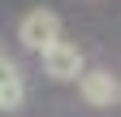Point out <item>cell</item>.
<instances>
[{"label": "cell", "mask_w": 121, "mask_h": 117, "mask_svg": "<svg viewBox=\"0 0 121 117\" xmlns=\"http://www.w3.org/2000/svg\"><path fill=\"white\" fill-rule=\"evenodd\" d=\"M17 39H22V48L43 52L48 43L60 39V18L52 9H30V13H22V22H17Z\"/></svg>", "instance_id": "obj_2"}, {"label": "cell", "mask_w": 121, "mask_h": 117, "mask_svg": "<svg viewBox=\"0 0 121 117\" xmlns=\"http://www.w3.org/2000/svg\"><path fill=\"white\" fill-rule=\"evenodd\" d=\"M73 82H78V95L86 100L91 108H112L117 95H121L117 91V78L108 74V69H82Z\"/></svg>", "instance_id": "obj_3"}, {"label": "cell", "mask_w": 121, "mask_h": 117, "mask_svg": "<svg viewBox=\"0 0 121 117\" xmlns=\"http://www.w3.org/2000/svg\"><path fill=\"white\" fill-rule=\"evenodd\" d=\"M39 56H43V74H48V78H56V82H73V78L86 69L82 48H78L73 39H65V35H60L56 43H48Z\"/></svg>", "instance_id": "obj_1"}, {"label": "cell", "mask_w": 121, "mask_h": 117, "mask_svg": "<svg viewBox=\"0 0 121 117\" xmlns=\"http://www.w3.org/2000/svg\"><path fill=\"white\" fill-rule=\"evenodd\" d=\"M26 100V82H22V69L9 61V56H0V108H22Z\"/></svg>", "instance_id": "obj_4"}]
</instances>
